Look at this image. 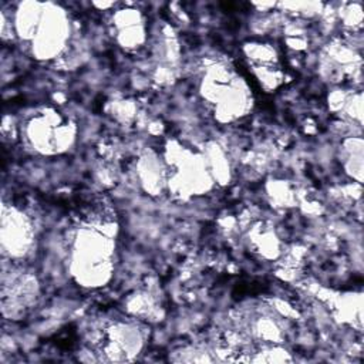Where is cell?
Segmentation results:
<instances>
[{
    "instance_id": "4",
    "label": "cell",
    "mask_w": 364,
    "mask_h": 364,
    "mask_svg": "<svg viewBox=\"0 0 364 364\" xmlns=\"http://www.w3.org/2000/svg\"><path fill=\"white\" fill-rule=\"evenodd\" d=\"M142 347L141 333L131 326H118L109 334L105 344V354L111 360H129L139 354Z\"/></svg>"
},
{
    "instance_id": "3",
    "label": "cell",
    "mask_w": 364,
    "mask_h": 364,
    "mask_svg": "<svg viewBox=\"0 0 364 364\" xmlns=\"http://www.w3.org/2000/svg\"><path fill=\"white\" fill-rule=\"evenodd\" d=\"M23 215L13 212L10 215L3 209V222H1V237L3 249L11 256H23L31 242V232L27 220L21 218Z\"/></svg>"
},
{
    "instance_id": "2",
    "label": "cell",
    "mask_w": 364,
    "mask_h": 364,
    "mask_svg": "<svg viewBox=\"0 0 364 364\" xmlns=\"http://www.w3.org/2000/svg\"><path fill=\"white\" fill-rule=\"evenodd\" d=\"M28 138L37 149L43 152L61 151L73 141V129L68 124H63L55 114L41 115L31 121Z\"/></svg>"
},
{
    "instance_id": "1",
    "label": "cell",
    "mask_w": 364,
    "mask_h": 364,
    "mask_svg": "<svg viewBox=\"0 0 364 364\" xmlns=\"http://www.w3.org/2000/svg\"><path fill=\"white\" fill-rule=\"evenodd\" d=\"M114 245L111 239L97 230H82L74 249V274L85 286H100L111 272Z\"/></svg>"
}]
</instances>
